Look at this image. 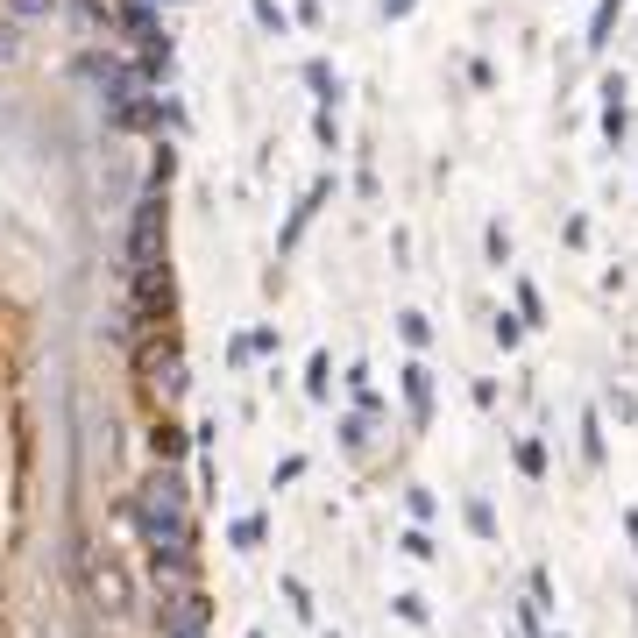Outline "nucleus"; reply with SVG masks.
I'll return each instance as SVG.
<instances>
[{"mask_svg":"<svg viewBox=\"0 0 638 638\" xmlns=\"http://www.w3.org/2000/svg\"><path fill=\"white\" fill-rule=\"evenodd\" d=\"M142 532H149V553H156V561L185 568V497H178L171 475H156V483L142 490Z\"/></svg>","mask_w":638,"mask_h":638,"instance_id":"f257e3e1","label":"nucleus"}]
</instances>
